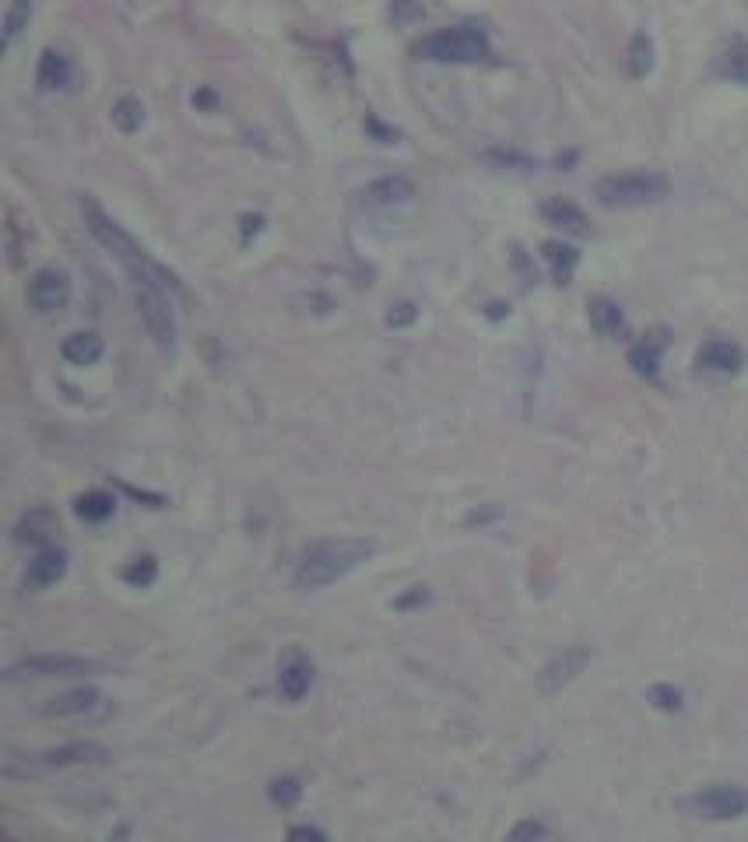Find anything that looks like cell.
<instances>
[{
	"label": "cell",
	"mask_w": 748,
	"mask_h": 842,
	"mask_svg": "<svg viewBox=\"0 0 748 842\" xmlns=\"http://www.w3.org/2000/svg\"><path fill=\"white\" fill-rule=\"evenodd\" d=\"M376 551L373 541H355V537H341V541H324L310 548L295 569V586L299 590H324V586L345 579L355 572L369 555Z\"/></svg>",
	"instance_id": "6da1fadb"
},
{
	"label": "cell",
	"mask_w": 748,
	"mask_h": 842,
	"mask_svg": "<svg viewBox=\"0 0 748 842\" xmlns=\"http://www.w3.org/2000/svg\"><path fill=\"white\" fill-rule=\"evenodd\" d=\"M85 222H88V232L99 239V246H106V250L113 253L123 267H127V274H130L134 285H141V281H159V285L176 288V281L169 278V274L162 271V267L155 264V260L148 257V253H144L141 246H137L134 239L120 229V225L113 222V218L102 215L95 204H85Z\"/></svg>",
	"instance_id": "7a4b0ae2"
},
{
	"label": "cell",
	"mask_w": 748,
	"mask_h": 842,
	"mask_svg": "<svg viewBox=\"0 0 748 842\" xmlns=\"http://www.w3.org/2000/svg\"><path fill=\"white\" fill-rule=\"evenodd\" d=\"M671 193L668 176L661 172H615L594 183V197L605 207H647Z\"/></svg>",
	"instance_id": "3957f363"
},
{
	"label": "cell",
	"mask_w": 748,
	"mask_h": 842,
	"mask_svg": "<svg viewBox=\"0 0 748 842\" xmlns=\"http://www.w3.org/2000/svg\"><path fill=\"white\" fill-rule=\"evenodd\" d=\"M415 53L425 60H436V64H478V60L489 57V36L475 25H457V29H443L436 36L422 39Z\"/></svg>",
	"instance_id": "277c9868"
},
{
	"label": "cell",
	"mask_w": 748,
	"mask_h": 842,
	"mask_svg": "<svg viewBox=\"0 0 748 842\" xmlns=\"http://www.w3.org/2000/svg\"><path fill=\"white\" fill-rule=\"evenodd\" d=\"M169 292H173V288L159 285V281H141V285H134L137 313H141L144 327H148V334L155 337V344H159L162 351L176 348V313H173V302H169Z\"/></svg>",
	"instance_id": "5b68a950"
},
{
	"label": "cell",
	"mask_w": 748,
	"mask_h": 842,
	"mask_svg": "<svg viewBox=\"0 0 748 842\" xmlns=\"http://www.w3.org/2000/svg\"><path fill=\"white\" fill-rule=\"evenodd\" d=\"M678 807L703 821H738L748 814V790L734 783L706 786V790H696L685 800H678Z\"/></svg>",
	"instance_id": "8992f818"
},
{
	"label": "cell",
	"mask_w": 748,
	"mask_h": 842,
	"mask_svg": "<svg viewBox=\"0 0 748 842\" xmlns=\"http://www.w3.org/2000/svg\"><path fill=\"white\" fill-rule=\"evenodd\" d=\"M85 671H92V664H88L85 657H67V653L53 657V653H46V657H25V660H18V664H11L4 678L8 681H18V678H74V674H85Z\"/></svg>",
	"instance_id": "52a82bcc"
},
{
	"label": "cell",
	"mask_w": 748,
	"mask_h": 842,
	"mask_svg": "<svg viewBox=\"0 0 748 842\" xmlns=\"http://www.w3.org/2000/svg\"><path fill=\"white\" fill-rule=\"evenodd\" d=\"M590 664V650L587 646H573V650H562L559 657H552L538 674V692L541 695H555L566 685H573Z\"/></svg>",
	"instance_id": "ba28073f"
},
{
	"label": "cell",
	"mask_w": 748,
	"mask_h": 842,
	"mask_svg": "<svg viewBox=\"0 0 748 842\" xmlns=\"http://www.w3.org/2000/svg\"><path fill=\"white\" fill-rule=\"evenodd\" d=\"M71 302V281L64 271L57 267H43V271L32 274L29 281V306L39 313H57Z\"/></svg>",
	"instance_id": "9c48e42d"
},
{
	"label": "cell",
	"mask_w": 748,
	"mask_h": 842,
	"mask_svg": "<svg viewBox=\"0 0 748 842\" xmlns=\"http://www.w3.org/2000/svg\"><path fill=\"white\" fill-rule=\"evenodd\" d=\"M745 362V348L738 341H727V337H710L696 355L699 372H706V376H738Z\"/></svg>",
	"instance_id": "30bf717a"
},
{
	"label": "cell",
	"mask_w": 748,
	"mask_h": 842,
	"mask_svg": "<svg viewBox=\"0 0 748 842\" xmlns=\"http://www.w3.org/2000/svg\"><path fill=\"white\" fill-rule=\"evenodd\" d=\"M664 348H668V330H664V327L650 330V334H643L640 341H636L633 348H629V365H633V369L640 372L643 379L657 383V379H661Z\"/></svg>",
	"instance_id": "8fae6325"
},
{
	"label": "cell",
	"mask_w": 748,
	"mask_h": 842,
	"mask_svg": "<svg viewBox=\"0 0 748 842\" xmlns=\"http://www.w3.org/2000/svg\"><path fill=\"white\" fill-rule=\"evenodd\" d=\"M310 688H313V660L306 653L292 650L278 671V692L288 702H303L310 695Z\"/></svg>",
	"instance_id": "7c38bea8"
},
{
	"label": "cell",
	"mask_w": 748,
	"mask_h": 842,
	"mask_svg": "<svg viewBox=\"0 0 748 842\" xmlns=\"http://www.w3.org/2000/svg\"><path fill=\"white\" fill-rule=\"evenodd\" d=\"M67 572V551L53 548V544H43L39 555L29 562V572H25V586L29 590H43V586H53L60 576Z\"/></svg>",
	"instance_id": "4fadbf2b"
},
{
	"label": "cell",
	"mask_w": 748,
	"mask_h": 842,
	"mask_svg": "<svg viewBox=\"0 0 748 842\" xmlns=\"http://www.w3.org/2000/svg\"><path fill=\"white\" fill-rule=\"evenodd\" d=\"M541 218H545L552 229L569 232V236H587V232H590L587 215H583L573 200H562V197L545 200V204H541Z\"/></svg>",
	"instance_id": "5bb4252c"
},
{
	"label": "cell",
	"mask_w": 748,
	"mask_h": 842,
	"mask_svg": "<svg viewBox=\"0 0 748 842\" xmlns=\"http://www.w3.org/2000/svg\"><path fill=\"white\" fill-rule=\"evenodd\" d=\"M109 751L102 748V744H95V741H74V744H64V748H53V751H46V755H39L43 758V769H67V765H88V762H102Z\"/></svg>",
	"instance_id": "9a60e30c"
},
{
	"label": "cell",
	"mask_w": 748,
	"mask_h": 842,
	"mask_svg": "<svg viewBox=\"0 0 748 842\" xmlns=\"http://www.w3.org/2000/svg\"><path fill=\"white\" fill-rule=\"evenodd\" d=\"M587 316H590V330L597 337H619L626 330V313H622L619 302H612L608 295H594L587 302Z\"/></svg>",
	"instance_id": "2e32d148"
},
{
	"label": "cell",
	"mask_w": 748,
	"mask_h": 842,
	"mask_svg": "<svg viewBox=\"0 0 748 842\" xmlns=\"http://www.w3.org/2000/svg\"><path fill=\"white\" fill-rule=\"evenodd\" d=\"M415 193L418 190L408 176H383V179H376V183H369L366 190H362V197H366V204L390 207V204H408Z\"/></svg>",
	"instance_id": "e0dca14e"
},
{
	"label": "cell",
	"mask_w": 748,
	"mask_h": 842,
	"mask_svg": "<svg viewBox=\"0 0 748 842\" xmlns=\"http://www.w3.org/2000/svg\"><path fill=\"white\" fill-rule=\"evenodd\" d=\"M541 257H545L555 285H569V281H573V271L580 267V250L569 243H559V239H548V243L541 246Z\"/></svg>",
	"instance_id": "ac0fdd59"
},
{
	"label": "cell",
	"mask_w": 748,
	"mask_h": 842,
	"mask_svg": "<svg viewBox=\"0 0 748 842\" xmlns=\"http://www.w3.org/2000/svg\"><path fill=\"white\" fill-rule=\"evenodd\" d=\"M99 702H102L99 688L81 685V688H71V692L57 695V699H50V706H46V716H85V713H92Z\"/></svg>",
	"instance_id": "d6986e66"
},
{
	"label": "cell",
	"mask_w": 748,
	"mask_h": 842,
	"mask_svg": "<svg viewBox=\"0 0 748 842\" xmlns=\"http://www.w3.org/2000/svg\"><path fill=\"white\" fill-rule=\"evenodd\" d=\"M36 85L43 88V92H57V88H67V85H71V60H67L64 53H57V50H46L43 57H39Z\"/></svg>",
	"instance_id": "ffe728a7"
},
{
	"label": "cell",
	"mask_w": 748,
	"mask_h": 842,
	"mask_svg": "<svg viewBox=\"0 0 748 842\" xmlns=\"http://www.w3.org/2000/svg\"><path fill=\"white\" fill-rule=\"evenodd\" d=\"M60 355L71 365H95L102 358V337L92 334V330H78V334H71L60 344Z\"/></svg>",
	"instance_id": "44dd1931"
},
{
	"label": "cell",
	"mask_w": 748,
	"mask_h": 842,
	"mask_svg": "<svg viewBox=\"0 0 748 842\" xmlns=\"http://www.w3.org/2000/svg\"><path fill=\"white\" fill-rule=\"evenodd\" d=\"M717 74L727 81H734V85H745L748 88V39H731L727 43V50L720 53L717 60Z\"/></svg>",
	"instance_id": "7402d4cb"
},
{
	"label": "cell",
	"mask_w": 748,
	"mask_h": 842,
	"mask_svg": "<svg viewBox=\"0 0 748 842\" xmlns=\"http://www.w3.org/2000/svg\"><path fill=\"white\" fill-rule=\"evenodd\" d=\"M50 534H57V520H53V513H46V509H36V513H29L22 520V527H18V541H29V544H46L50 541Z\"/></svg>",
	"instance_id": "603a6c76"
},
{
	"label": "cell",
	"mask_w": 748,
	"mask_h": 842,
	"mask_svg": "<svg viewBox=\"0 0 748 842\" xmlns=\"http://www.w3.org/2000/svg\"><path fill=\"white\" fill-rule=\"evenodd\" d=\"M654 71V43L647 32H636L629 43V78H647Z\"/></svg>",
	"instance_id": "cb8c5ba5"
},
{
	"label": "cell",
	"mask_w": 748,
	"mask_h": 842,
	"mask_svg": "<svg viewBox=\"0 0 748 842\" xmlns=\"http://www.w3.org/2000/svg\"><path fill=\"white\" fill-rule=\"evenodd\" d=\"M113 513H116V499L106 492H85L78 499V516L88 523H102V520H109Z\"/></svg>",
	"instance_id": "d4e9b609"
},
{
	"label": "cell",
	"mask_w": 748,
	"mask_h": 842,
	"mask_svg": "<svg viewBox=\"0 0 748 842\" xmlns=\"http://www.w3.org/2000/svg\"><path fill=\"white\" fill-rule=\"evenodd\" d=\"M647 702L654 709H661V713H682L685 709V695L678 685H671V681H657V685L647 688Z\"/></svg>",
	"instance_id": "484cf974"
},
{
	"label": "cell",
	"mask_w": 748,
	"mask_h": 842,
	"mask_svg": "<svg viewBox=\"0 0 748 842\" xmlns=\"http://www.w3.org/2000/svg\"><path fill=\"white\" fill-rule=\"evenodd\" d=\"M113 123L123 130V134H134V130H141V123H144V106L134 99V95H123V99L113 106Z\"/></svg>",
	"instance_id": "4316f807"
},
{
	"label": "cell",
	"mask_w": 748,
	"mask_h": 842,
	"mask_svg": "<svg viewBox=\"0 0 748 842\" xmlns=\"http://www.w3.org/2000/svg\"><path fill=\"white\" fill-rule=\"evenodd\" d=\"M155 579H159V562H155L152 555H141V558H134V562L123 565V583H130V586H152Z\"/></svg>",
	"instance_id": "83f0119b"
},
{
	"label": "cell",
	"mask_w": 748,
	"mask_h": 842,
	"mask_svg": "<svg viewBox=\"0 0 748 842\" xmlns=\"http://www.w3.org/2000/svg\"><path fill=\"white\" fill-rule=\"evenodd\" d=\"M29 18H32V0H15L8 8V15H4V43H15V36L18 32L29 25Z\"/></svg>",
	"instance_id": "f1b7e54d"
},
{
	"label": "cell",
	"mask_w": 748,
	"mask_h": 842,
	"mask_svg": "<svg viewBox=\"0 0 748 842\" xmlns=\"http://www.w3.org/2000/svg\"><path fill=\"white\" fill-rule=\"evenodd\" d=\"M267 797L274 800V804L278 807H292L295 800L303 797V783H299V779H274L271 786H267Z\"/></svg>",
	"instance_id": "f546056e"
},
{
	"label": "cell",
	"mask_w": 748,
	"mask_h": 842,
	"mask_svg": "<svg viewBox=\"0 0 748 842\" xmlns=\"http://www.w3.org/2000/svg\"><path fill=\"white\" fill-rule=\"evenodd\" d=\"M510 842H531V839H548V828L541 821H517L506 835Z\"/></svg>",
	"instance_id": "4dcf8cb0"
},
{
	"label": "cell",
	"mask_w": 748,
	"mask_h": 842,
	"mask_svg": "<svg viewBox=\"0 0 748 842\" xmlns=\"http://www.w3.org/2000/svg\"><path fill=\"white\" fill-rule=\"evenodd\" d=\"M288 835H292V839H317V842H324V839H327V835L320 832V828H310V825L288 828Z\"/></svg>",
	"instance_id": "1f68e13d"
},
{
	"label": "cell",
	"mask_w": 748,
	"mask_h": 842,
	"mask_svg": "<svg viewBox=\"0 0 748 842\" xmlns=\"http://www.w3.org/2000/svg\"><path fill=\"white\" fill-rule=\"evenodd\" d=\"M411 320H415V306H408V302L397 306V313H390V327H401V323H411Z\"/></svg>",
	"instance_id": "d6a6232c"
}]
</instances>
